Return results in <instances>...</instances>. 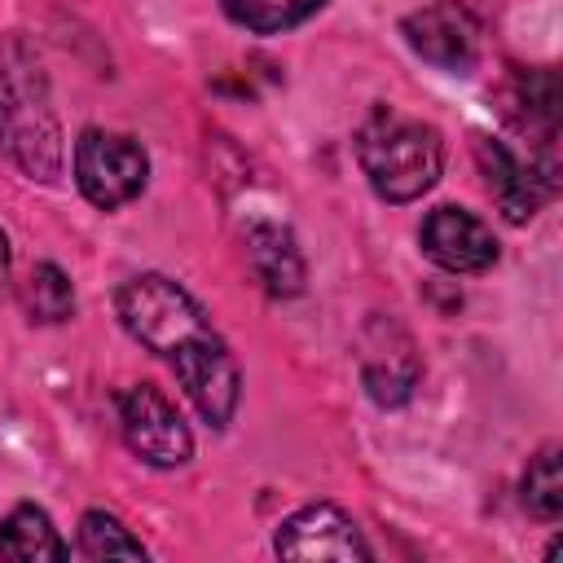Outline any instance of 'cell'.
I'll list each match as a JSON object with an SVG mask.
<instances>
[{"label":"cell","mask_w":563,"mask_h":563,"mask_svg":"<svg viewBox=\"0 0 563 563\" xmlns=\"http://www.w3.org/2000/svg\"><path fill=\"white\" fill-rule=\"evenodd\" d=\"M114 308H119L123 330L141 347H150L154 356H163L172 365V374L185 387V396L194 400V409L211 427H224L238 409L242 378H238V365H233L224 339L211 330V321L194 303V295L163 273H141V277L123 282Z\"/></svg>","instance_id":"cell-1"},{"label":"cell","mask_w":563,"mask_h":563,"mask_svg":"<svg viewBox=\"0 0 563 563\" xmlns=\"http://www.w3.org/2000/svg\"><path fill=\"white\" fill-rule=\"evenodd\" d=\"M0 150L31 180L48 185L62 176L66 145H62L48 75L40 53L22 35H0Z\"/></svg>","instance_id":"cell-2"},{"label":"cell","mask_w":563,"mask_h":563,"mask_svg":"<svg viewBox=\"0 0 563 563\" xmlns=\"http://www.w3.org/2000/svg\"><path fill=\"white\" fill-rule=\"evenodd\" d=\"M356 158L378 198L413 202L440 180L444 145L431 123L409 119L391 106H378L356 132Z\"/></svg>","instance_id":"cell-3"},{"label":"cell","mask_w":563,"mask_h":563,"mask_svg":"<svg viewBox=\"0 0 563 563\" xmlns=\"http://www.w3.org/2000/svg\"><path fill=\"white\" fill-rule=\"evenodd\" d=\"M145 176H150V158L141 141L101 128H88L75 141V185L92 207L114 211L132 202L145 189Z\"/></svg>","instance_id":"cell-4"},{"label":"cell","mask_w":563,"mask_h":563,"mask_svg":"<svg viewBox=\"0 0 563 563\" xmlns=\"http://www.w3.org/2000/svg\"><path fill=\"white\" fill-rule=\"evenodd\" d=\"M119 427H123L128 449L150 466L167 471V466L189 462V453H194V435L180 422L176 405L150 383H136L119 396Z\"/></svg>","instance_id":"cell-5"},{"label":"cell","mask_w":563,"mask_h":563,"mask_svg":"<svg viewBox=\"0 0 563 563\" xmlns=\"http://www.w3.org/2000/svg\"><path fill=\"white\" fill-rule=\"evenodd\" d=\"M475 158H479V172L488 180V194L497 198L501 216L510 224H523L532 220L545 198L554 194V158H519L510 145L475 132Z\"/></svg>","instance_id":"cell-6"},{"label":"cell","mask_w":563,"mask_h":563,"mask_svg":"<svg viewBox=\"0 0 563 563\" xmlns=\"http://www.w3.org/2000/svg\"><path fill=\"white\" fill-rule=\"evenodd\" d=\"M361 383L369 391L374 405L391 409L405 405L418 387V352L405 325H396L391 317H369L361 330Z\"/></svg>","instance_id":"cell-7"},{"label":"cell","mask_w":563,"mask_h":563,"mask_svg":"<svg viewBox=\"0 0 563 563\" xmlns=\"http://www.w3.org/2000/svg\"><path fill=\"white\" fill-rule=\"evenodd\" d=\"M400 35L422 62H431L440 70L466 75L479 62V22L457 0H435L427 9H413L400 22Z\"/></svg>","instance_id":"cell-8"},{"label":"cell","mask_w":563,"mask_h":563,"mask_svg":"<svg viewBox=\"0 0 563 563\" xmlns=\"http://www.w3.org/2000/svg\"><path fill=\"white\" fill-rule=\"evenodd\" d=\"M273 550L282 559H339V563H352V559H369L374 554L369 541L361 537V528L352 523V515H343L330 501H317V506L295 510L277 528Z\"/></svg>","instance_id":"cell-9"},{"label":"cell","mask_w":563,"mask_h":563,"mask_svg":"<svg viewBox=\"0 0 563 563\" xmlns=\"http://www.w3.org/2000/svg\"><path fill=\"white\" fill-rule=\"evenodd\" d=\"M418 242H422L427 260H435L449 273H484L497 264L493 229L479 216H471L466 207H435L422 220Z\"/></svg>","instance_id":"cell-10"},{"label":"cell","mask_w":563,"mask_h":563,"mask_svg":"<svg viewBox=\"0 0 563 563\" xmlns=\"http://www.w3.org/2000/svg\"><path fill=\"white\" fill-rule=\"evenodd\" d=\"M246 264L260 277V286L277 299H290L303 290V277H308L303 255H299L290 229L277 220H251L246 224Z\"/></svg>","instance_id":"cell-11"},{"label":"cell","mask_w":563,"mask_h":563,"mask_svg":"<svg viewBox=\"0 0 563 563\" xmlns=\"http://www.w3.org/2000/svg\"><path fill=\"white\" fill-rule=\"evenodd\" d=\"M506 119L528 132L541 154L550 158L554 136H559V84L550 70H532V75H515V84L506 88Z\"/></svg>","instance_id":"cell-12"},{"label":"cell","mask_w":563,"mask_h":563,"mask_svg":"<svg viewBox=\"0 0 563 563\" xmlns=\"http://www.w3.org/2000/svg\"><path fill=\"white\" fill-rule=\"evenodd\" d=\"M0 554L4 559H18V563H40V559H66L70 550L57 537L53 519L40 506L22 501V506H13L0 519Z\"/></svg>","instance_id":"cell-13"},{"label":"cell","mask_w":563,"mask_h":563,"mask_svg":"<svg viewBox=\"0 0 563 563\" xmlns=\"http://www.w3.org/2000/svg\"><path fill=\"white\" fill-rule=\"evenodd\" d=\"M325 0H220V9L229 13V22L255 31V35H277L299 26L303 18H312Z\"/></svg>","instance_id":"cell-14"},{"label":"cell","mask_w":563,"mask_h":563,"mask_svg":"<svg viewBox=\"0 0 563 563\" xmlns=\"http://www.w3.org/2000/svg\"><path fill=\"white\" fill-rule=\"evenodd\" d=\"M22 303H26L31 321L57 325V321H66L75 312V286L57 264H35L26 286H22Z\"/></svg>","instance_id":"cell-15"},{"label":"cell","mask_w":563,"mask_h":563,"mask_svg":"<svg viewBox=\"0 0 563 563\" xmlns=\"http://www.w3.org/2000/svg\"><path fill=\"white\" fill-rule=\"evenodd\" d=\"M523 506L528 515L554 523L563 515V462H559V444H545L528 471H523Z\"/></svg>","instance_id":"cell-16"},{"label":"cell","mask_w":563,"mask_h":563,"mask_svg":"<svg viewBox=\"0 0 563 563\" xmlns=\"http://www.w3.org/2000/svg\"><path fill=\"white\" fill-rule=\"evenodd\" d=\"M79 554L84 559H145V545L106 510H88L79 519Z\"/></svg>","instance_id":"cell-17"},{"label":"cell","mask_w":563,"mask_h":563,"mask_svg":"<svg viewBox=\"0 0 563 563\" xmlns=\"http://www.w3.org/2000/svg\"><path fill=\"white\" fill-rule=\"evenodd\" d=\"M9 260H13V255H9V233L0 229V277L9 273Z\"/></svg>","instance_id":"cell-18"}]
</instances>
